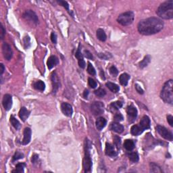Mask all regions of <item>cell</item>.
Wrapping results in <instances>:
<instances>
[{"label":"cell","instance_id":"cell-1","mask_svg":"<svg viewBox=\"0 0 173 173\" xmlns=\"http://www.w3.org/2000/svg\"><path fill=\"white\" fill-rule=\"evenodd\" d=\"M164 28V22L156 17L148 18L140 20L137 25L138 31L143 35H151L159 33Z\"/></svg>","mask_w":173,"mask_h":173},{"label":"cell","instance_id":"cell-2","mask_svg":"<svg viewBox=\"0 0 173 173\" xmlns=\"http://www.w3.org/2000/svg\"><path fill=\"white\" fill-rule=\"evenodd\" d=\"M156 14L162 19H172L173 18V0H169L160 4L157 10Z\"/></svg>","mask_w":173,"mask_h":173},{"label":"cell","instance_id":"cell-3","mask_svg":"<svg viewBox=\"0 0 173 173\" xmlns=\"http://www.w3.org/2000/svg\"><path fill=\"white\" fill-rule=\"evenodd\" d=\"M173 81L168 80L162 87L160 97L165 103L172 105L173 103Z\"/></svg>","mask_w":173,"mask_h":173},{"label":"cell","instance_id":"cell-4","mask_svg":"<svg viewBox=\"0 0 173 173\" xmlns=\"http://www.w3.org/2000/svg\"><path fill=\"white\" fill-rule=\"evenodd\" d=\"M84 167L85 172H90L92 168V160L90 154V147L89 141L86 139L85 145V160H84Z\"/></svg>","mask_w":173,"mask_h":173},{"label":"cell","instance_id":"cell-5","mask_svg":"<svg viewBox=\"0 0 173 173\" xmlns=\"http://www.w3.org/2000/svg\"><path fill=\"white\" fill-rule=\"evenodd\" d=\"M135 18V14L133 12L128 11L120 14L118 17V22L122 26H128L133 22Z\"/></svg>","mask_w":173,"mask_h":173},{"label":"cell","instance_id":"cell-6","mask_svg":"<svg viewBox=\"0 0 173 173\" xmlns=\"http://www.w3.org/2000/svg\"><path fill=\"white\" fill-rule=\"evenodd\" d=\"M156 130L160 136L163 137L164 139L172 141L173 139V135L172 132H170L169 130H168L164 126L160 125H158L156 126Z\"/></svg>","mask_w":173,"mask_h":173},{"label":"cell","instance_id":"cell-7","mask_svg":"<svg viewBox=\"0 0 173 173\" xmlns=\"http://www.w3.org/2000/svg\"><path fill=\"white\" fill-rule=\"evenodd\" d=\"M91 110L94 115H101L104 112V105L101 101H95L91 105Z\"/></svg>","mask_w":173,"mask_h":173},{"label":"cell","instance_id":"cell-8","mask_svg":"<svg viewBox=\"0 0 173 173\" xmlns=\"http://www.w3.org/2000/svg\"><path fill=\"white\" fill-rule=\"evenodd\" d=\"M23 17L26 20H28L35 23V24H37L39 23V19L37 14L31 10H28L25 11V12L23 14Z\"/></svg>","mask_w":173,"mask_h":173},{"label":"cell","instance_id":"cell-9","mask_svg":"<svg viewBox=\"0 0 173 173\" xmlns=\"http://www.w3.org/2000/svg\"><path fill=\"white\" fill-rule=\"evenodd\" d=\"M2 53L4 58L8 61L11 60L13 56V51L12 48L7 43H3L2 44Z\"/></svg>","mask_w":173,"mask_h":173},{"label":"cell","instance_id":"cell-10","mask_svg":"<svg viewBox=\"0 0 173 173\" xmlns=\"http://www.w3.org/2000/svg\"><path fill=\"white\" fill-rule=\"evenodd\" d=\"M126 112H127V116L128 122L130 123H133L136 120L137 116V110L134 106H131L127 107L126 109Z\"/></svg>","mask_w":173,"mask_h":173},{"label":"cell","instance_id":"cell-11","mask_svg":"<svg viewBox=\"0 0 173 173\" xmlns=\"http://www.w3.org/2000/svg\"><path fill=\"white\" fill-rule=\"evenodd\" d=\"M2 103L4 109L6 111H8L11 109L12 106V95H10V94H6L4 95L3 97L2 100Z\"/></svg>","mask_w":173,"mask_h":173},{"label":"cell","instance_id":"cell-12","mask_svg":"<svg viewBox=\"0 0 173 173\" xmlns=\"http://www.w3.org/2000/svg\"><path fill=\"white\" fill-rule=\"evenodd\" d=\"M51 83H52V86H53V93L54 94H56L60 86V80H59L58 75H57V74L56 72L52 73V74H51Z\"/></svg>","mask_w":173,"mask_h":173},{"label":"cell","instance_id":"cell-13","mask_svg":"<svg viewBox=\"0 0 173 173\" xmlns=\"http://www.w3.org/2000/svg\"><path fill=\"white\" fill-rule=\"evenodd\" d=\"M61 109L64 115H66V116L68 117L72 116L73 113V110H72V107L70 103H68L66 102L62 103L61 105Z\"/></svg>","mask_w":173,"mask_h":173},{"label":"cell","instance_id":"cell-14","mask_svg":"<svg viewBox=\"0 0 173 173\" xmlns=\"http://www.w3.org/2000/svg\"><path fill=\"white\" fill-rule=\"evenodd\" d=\"M23 134H24V138H23L22 144L24 145H26L29 143L30 141H31L32 134L31 129L29 127L25 128L24 130V133H23Z\"/></svg>","mask_w":173,"mask_h":173},{"label":"cell","instance_id":"cell-15","mask_svg":"<svg viewBox=\"0 0 173 173\" xmlns=\"http://www.w3.org/2000/svg\"><path fill=\"white\" fill-rule=\"evenodd\" d=\"M75 57L77 58L78 62V65L81 68H85V66H86V64H85V60H84L83 54L81 53V45H79L78 46V48L76 51V52L75 53Z\"/></svg>","mask_w":173,"mask_h":173},{"label":"cell","instance_id":"cell-16","mask_svg":"<svg viewBox=\"0 0 173 173\" xmlns=\"http://www.w3.org/2000/svg\"><path fill=\"white\" fill-rule=\"evenodd\" d=\"M150 118H149L147 116H144L141 118V120L139 125L140 126V127L141 128L143 131H145V130L150 128Z\"/></svg>","mask_w":173,"mask_h":173},{"label":"cell","instance_id":"cell-17","mask_svg":"<svg viewBox=\"0 0 173 173\" xmlns=\"http://www.w3.org/2000/svg\"><path fill=\"white\" fill-rule=\"evenodd\" d=\"M105 152L107 156L110 157H115L117 156V152L115 151L114 146L111 145L110 143H106V149H105Z\"/></svg>","mask_w":173,"mask_h":173},{"label":"cell","instance_id":"cell-18","mask_svg":"<svg viewBox=\"0 0 173 173\" xmlns=\"http://www.w3.org/2000/svg\"><path fill=\"white\" fill-rule=\"evenodd\" d=\"M59 63V60L56 56H51L48 58V60L47 62V65L49 69H51L52 68L56 66L57 64Z\"/></svg>","mask_w":173,"mask_h":173},{"label":"cell","instance_id":"cell-19","mask_svg":"<svg viewBox=\"0 0 173 173\" xmlns=\"http://www.w3.org/2000/svg\"><path fill=\"white\" fill-rule=\"evenodd\" d=\"M30 115V111L26 109L25 107H22L19 112V117L23 122H25Z\"/></svg>","mask_w":173,"mask_h":173},{"label":"cell","instance_id":"cell-20","mask_svg":"<svg viewBox=\"0 0 173 173\" xmlns=\"http://www.w3.org/2000/svg\"><path fill=\"white\" fill-rule=\"evenodd\" d=\"M111 129L113 131L116 132L117 133H122L123 131H124V126H123L122 124H120V123H118V122H115L112 123L111 124Z\"/></svg>","mask_w":173,"mask_h":173},{"label":"cell","instance_id":"cell-21","mask_svg":"<svg viewBox=\"0 0 173 173\" xmlns=\"http://www.w3.org/2000/svg\"><path fill=\"white\" fill-rule=\"evenodd\" d=\"M106 124H107V121L106 119L103 117L98 118L97 120H96V123H95L96 127H97V128L99 130V131H101V130L106 126Z\"/></svg>","mask_w":173,"mask_h":173},{"label":"cell","instance_id":"cell-22","mask_svg":"<svg viewBox=\"0 0 173 173\" xmlns=\"http://www.w3.org/2000/svg\"><path fill=\"white\" fill-rule=\"evenodd\" d=\"M143 131H144L140 127V126L137 125V124L133 125L131 128V134L133 135H134V136H139V135H140L141 134Z\"/></svg>","mask_w":173,"mask_h":173},{"label":"cell","instance_id":"cell-23","mask_svg":"<svg viewBox=\"0 0 173 173\" xmlns=\"http://www.w3.org/2000/svg\"><path fill=\"white\" fill-rule=\"evenodd\" d=\"M130 78L131 77H130V76L128 75V74H126V73H123V74H122L120 76V77H119V81H120V84L123 85V86H126Z\"/></svg>","mask_w":173,"mask_h":173},{"label":"cell","instance_id":"cell-24","mask_svg":"<svg viewBox=\"0 0 173 173\" xmlns=\"http://www.w3.org/2000/svg\"><path fill=\"white\" fill-rule=\"evenodd\" d=\"M106 87H108L109 89L113 93H118L120 90V87H118V85H117L116 84L111 83V82H108V83H106Z\"/></svg>","mask_w":173,"mask_h":173},{"label":"cell","instance_id":"cell-25","mask_svg":"<svg viewBox=\"0 0 173 173\" xmlns=\"http://www.w3.org/2000/svg\"><path fill=\"white\" fill-rule=\"evenodd\" d=\"M124 147L127 151H132L135 148L134 141L131 139H126L124 143Z\"/></svg>","mask_w":173,"mask_h":173},{"label":"cell","instance_id":"cell-26","mask_svg":"<svg viewBox=\"0 0 173 173\" xmlns=\"http://www.w3.org/2000/svg\"><path fill=\"white\" fill-rule=\"evenodd\" d=\"M33 87L35 89L41 91H43L45 89V85L44 83V82H43L42 81H38L34 83Z\"/></svg>","mask_w":173,"mask_h":173},{"label":"cell","instance_id":"cell-27","mask_svg":"<svg viewBox=\"0 0 173 173\" xmlns=\"http://www.w3.org/2000/svg\"><path fill=\"white\" fill-rule=\"evenodd\" d=\"M151 59V56H149V55H147V56H145L143 60L141 62H140L139 64L141 68H144L147 66L148 64L150 63Z\"/></svg>","mask_w":173,"mask_h":173},{"label":"cell","instance_id":"cell-28","mask_svg":"<svg viewBox=\"0 0 173 173\" xmlns=\"http://www.w3.org/2000/svg\"><path fill=\"white\" fill-rule=\"evenodd\" d=\"M96 35H97V39H99V40H100L101 41H106L107 37L106 33H105V32L103 29H101V28L97 29V34H96Z\"/></svg>","mask_w":173,"mask_h":173},{"label":"cell","instance_id":"cell-29","mask_svg":"<svg viewBox=\"0 0 173 173\" xmlns=\"http://www.w3.org/2000/svg\"><path fill=\"white\" fill-rule=\"evenodd\" d=\"M150 172H163V171L161 169L159 166L156 164L154 162H151L150 163Z\"/></svg>","mask_w":173,"mask_h":173},{"label":"cell","instance_id":"cell-30","mask_svg":"<svg viewBox=\"0 0 173 173\" xmlns=\"http://www.w3.org/2000/svg\"><path fill=\"white\" fill-rule=\"evenodd\" d=\"M26 164L24 163H18L16 166L15 170H12V172H16V173H21L24 172V168H25Z\"/></svg>","mask_w":173,"mask_h":173},{"label":"cell","instance_id":"cell-31","mask_svg":"<svg viewBox=\"0 0 173 173\" xmlns=\"http://www.w3.org/2000/svg\"><path fill=\"white\" fill-rule=\"evenodd\" d=\"M10 122H11L12 126L16 130L19 129V128L20 127V123L19 121L14 116H10Z\"/></svg>","mask_w":173,"mask_h":173},{"label":"cell","instance_id":"cell-32","mask_svg":"<svg viewBox=\"0 0 173 173\" xmlns=\"http://www.w3.org/2000/svg\"><path fill=\"white\" fill-rule=\"evenodd\" d=\"M128 158H129V160L132 162H134V163L138 162L139 159V155L137 152H132L131 154H128Z\"/></svg>","mask_w":173,"mask_h":173},{"label":"cell","instance_id":"cell-33","mask_svg":"<svg viewBox=\"0 0 173 173\" xmlns=\"http://www.w3.org/2000/svg\"><path fill=\"white\" fill-rule=\"evenodd\" d=\"M57 2H58L59 3V4H60V5H61V6H63L64 8H65L68 12V13L70 14H71V16H73L72 13L70 11V9H69V4H68V3L67 1H62V0H58V1H57Z\"/></svg>","mask_w":173,"mask_h":173},{"label":"cell","instance_id":"cell-34","mask_svg":"<svg viewBox=\"0 0 173 173\" xmlns=\"http://www.w3.org/2000/svg\"><path fill=\"white\" fill-rule=\"evenodd\" d=\"M87 72H88L89 74H91V75L94 76L96 74L95 69L94 68V67L93 66L92 64H91L90 62H89L88 65H87Z\"/></svg>","mask_w":173,"mask_h":173},{"label":"cell","instance_id":"cell-35","mask_svg":"<svg viewBox=\"0 0 173 173\" xmlns=\"http://www.w3.org/2000/svg\"><path fill=\"white\" fill-rule=\"evenodd\" d=\"M94 93H95V95L99 97H103V96L106 95V91L101 88L98 89L97 90H95Z\"/></svg>","mask_w":173,"mask_h":173},{"label":"cell","instance_id":"cell-36","mask_svg":"<svg viewBox=\"0 0 173 173\" xmlns=\"http://www.w3.org/2000/svg\"><path fill=\"white\" fill-rule=\"evenodd\" d=\"M123 103L122 101H115V102H113L111 103V107H112L113 108H114L115 110H118L119 108H120L122 106Z\"/></svg>","mask_w":173,"mask_h":173},{"label":"cell","instance_id":"cell-37","mask_svg":"<svg viewBox=\"0 0 173 173\" xmlns=\"http://www.w3.org/2000/svg\"><path fill=\"white\" fill-rule=\"evenodd\" d=\"M98 56L99 58H100L101 59H103V60H109L110 58H112V56L110 53H98Z\"/></svg>","mask_w":173,"mask_h":173},{"label":"cell","instance_id":"cell-38","mask_svg":"<svg viewBox=\"0 0 173 173\" xmlns=\"http://www.w3.org/2000/svg\"><path fill=\"white\" fill-rule=\"evenodd\" d=\"M23 158H24V154H23L22 153L19 152V151H16L13 156V162L16 161L18 160L22 159Z\"/></svg>","mask_w":173,"mask_h":173},{"label":"cell","instance_id":"cell-39","mask_svg":"<svg viewBox=\"0 0 173 173\" xmlns=\"http://www.w3.org/2000/svg\"><path fill=\"white\" fill-rule=\"evenodd\" d=\"M110 72L113 76H116L118 74V70L114 66H112L110 68Z\"/></svg>","mask_w":173,"mask_h":173},{"label":"cell","instance_id":"cell-40","mask_svg":"<svg viewBox=\"0 0 173 173\" xmlns=\"http://www.w3.org/2000/svg\"><path fill=\"white\" fill-rule=\"evenodd\" d=\"M88 83H89V86L93 89L96 88V87L97 86V83H96V81L91 78H88Z\"/></svg>","mask_w":173,"mask_h":173},{"label":"cell","instance_id":"cell-41","mask_svg":"<svg viewBox=\"0 0 173 173\" xmlns=\"http://www.w3.org/2000/svg\"><path fill=\"white\" fill-rule=\"evenodd\" d=\"M24 47H25L26 49H27V48L30 47L31 43H30L29 37H26L24 39Z\"/></svg>","mask_w":173,"mask_h":173},{"label":"cell","instance_id":"cell-42","mask_svg":"<svg viewBox=\"0 0 173 173\" xmlns=\"http://www.w3.org/2000/svg\"><path fill=\"white\" fill-rule=\"evenodd\" d=\"M114 120L116 122H120L123 120V116L120 113H117L114 116Z\"/></svg>","mask_w":173,"mask_h":173},{"label":"cell","instance_id":"cell-43","mask_svg":"<svg viewBox=\"0 0 173 173\" xmlns=\"http://www.w3.org/2000/svg\"><path fill=\"white\" fill-rule=\"evenodd\" d=\"M114 141L115 145L117 146V147L118 148V146H120V138L118 136H114Z\"/></svg>","mask_w":173,"mask_h":173},{"label":"cell","instance_id":"cell-44","mask_svg":"<svg viewBox=\"0 0 173 173\" xmlns=\"http://www.w3.org/2000/svg\"><path fill=\"white\" fill-rule=\"evenodd\" d=\"M51 40L52 41L53 43L56 44L57 43V35L54 32H52L51 34Z\"/></svg>","mask_w":173,"mask_h":173},{"label":"cell","instance_id":"cell-45","mask_svg":"<svg viewBox=\"0 0 173 173\" xmlns=\"http://www.w3.org/2000/svg\"><path fill=\"white\" fill-rule=\"evenodd\" d=\"M85 56L87 58L89 59V60H93V55L91 54V53L88 50H85Z\"/></svg>","mask_w":173,"mask_h":173},{"label":"cell","instance_id":"cell-46","mask_svg":"<svg viewBox=\"0 0 173 173\" xmlns=\"http://www.w3.org/2000/svg\"><path fill=\"white\" fill-rule=\"evenodd\" d=\"M135 89H136V91L139 94H141V95L142 94H143V93H144L143 90L142 89L141 87L139 85H138V84H135Z\"/></svg>","mask_w":173,"mask_h":173},{"label":"cell","instance_id":"cell-47","mask_svg":"<svg viewBox=\"0 0 173 173\" xmlns=\"http://www.w3.org/2000/svg\"><path fill=\"white\" fill-rule=\"evenodd\" d=\"M167 121L171 126H173V117L172 115L167 116Z\"/></svg>","mask_w":173,"mask_h":173},{"label":"cell","instance_id":"cell-48","mask_svg":"<svg viewBox=\"0 0 173 173\" xmlns=\"http://www.w3.org/2000/svg\"><path fill=\"white\" fill-rule=\"evenodd\" d=\"M39 160V156L37 154H34L33 156H32L31 158V162L33 164H35L37 162V160Z\"/></svg>","mask_w":173,"mask_h":173},{"label":"cell","instance_id":"cell-49","mask_svg":"<svg viewBox=\"0 0 173 173\" xmlns=\"http://www.w3.org/2000/svg\"><path fill=\"white\" fill-rule=\"evenodd\" d=\"M5 34H6V30L4 29L3 26L2 24L1 25V39H3V37H4Z\"/></svg>","mask_w":173,"mask_h":173},{"label":"cell","instance_id":"cell-50","mask_svg":"<svg viewBox=\"0 0 173 173\" xmlns=\"http://www.w3.org/2000/svg\"><path fill=\"white\" fill-rule=\"evenodd\" d=\"M4 70H5L4 65H3V64H0V74H1V76H2L3 73L4 72Z\"/></svg>","mask_w":173,"mask_h":173},{"label":"cell","instance_id":"cell-51","mask_svg":"<svg viewBox=\"0 0 173 173\" xmlns=\"http://www.w3.org/2000/svg\"><path fill=\"white\" fill-rule=\"evenodd\" d=\"M88 95H89V91L87 90V89L85 90V91H84V93H83V97H84V98L87 99V97H88Z\"/></svg>","mask_w":173,"mask_h":173}]
</instances>
